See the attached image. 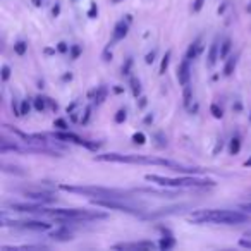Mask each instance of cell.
I'll return each instance as SVG.
<instances>
[{
	"label": "cell",
	"instance_id": "cell-1",
	"mask_svg": "<svg viewBox=\"0 0 251 251\" xmlns=\"http://www.w3.org/2000/svg\"><path fill=\"white\" fill-rule=\"evenodd\" d=\"M189 222L195 224H222V226H237L250 222V215L239 210H198L189 215Z\"/></svg>",
	"mask_w": 251,
	"mask_h": 251
},
{
	"label": "cell",
	"instance_id": "cell-2",
	"mask_svg": "<svg viewBox=\"0 0 251 251\" xmlns=\"http://www.w3.org/2000/svg\"><path fill=\"white\" fill-rule=\"evenodd\" d=\"M147 181L155 182L158 186H165V188H205V186H215V181L212 179H198V177H164V176H155L148 174Z\"/></svg>",
	"mask_w": 251,
	"mask_h": 251
},
{
	"label": "cell",
	"instance_id": "cell-3",
	"mask_svg": "<svg viewBox=\"0 0 251 251\" xmlns=\"http://www.w3.org/2000/svg\"><path fill=\"white\" fill-rule=\"evenodd\" d=\"M60 188H62L64 191L77 193V195L91 196V198H133L129 191H124V189L100 188V186H66V184H62Z\"/></svg>",
	"mask_w": 251,
	"mask_h": 251
},
{
	"label": "cell",
	"instance_id": "cell-4",
	"mask_svg": "<svg viewBox=\"0 0 251 251\" xmlns=\"http://www.w3.org/2000/svg\"><path fill=\"white\" fill-rule=\"evenodd\" d=\"M49 215L60 222H81V220H97L105 219V213L101 212H90V210H77V208H59V210H49Z\"/></svg>",
	"mask_w": 251,
	"mask_h": 251
},
{
	"label": "cell",
	"instance_id": "cell-5",
	"mask_svg": "<svg viewBox=\"0 0 251 251\" xmlns=\"http://www.w3.org/2000/svg\"><path fill=\"white\" fill-rule=\"evenodd\" d=\"M91 203L101 208H108V210H117V212H124V213H133V215H141L143 210L138 203H133L131 198H93Z\"/></svg>",
	"mask_w": 251,
	"mask_h": 251
},
{
	"label": "cell",
	"instance_id": "cell-6",
	"mask_svg": "<svg viewBox=\"0 0 251 251\" xmlns=\"http://www.w3.org/2000/svg\"><path fill=\"white\" fill-rule=\"evenodd\" d=\"M2 226H14V227H21V229H29V230H47L50 229V224L47 222H38V220H25V222H9L4 215H2Z\"/></svg>",
	"mask_w": 251,
	"mask_h": 251
},
{
	"label": "cell",
	"instance_id": "cell-7",
	"mask_svg": "<svg viewBox=\"0 0 251 251\" xmlns=\"http://www.w3.org/2000/svg\"><path fill=\"white\" fill-rule=\"evenodd\" d=\"M160 248L158 244L151 243V241H143V243H121L115 244L114 250H155Z\"/></svg>",
	"mask_w": 251,
	"mask_h": 251
},
{
	"label": "cell",
	"instance_id": "cell-8",
	"mask_svg": "<svg viewBox=\"0 0 251 251\" xmlns=\"http://www.w3.org/2000/svg\"><path fill=\"white\" fill-rule=\"evenodd\" d=\"M189 77H191V69H189V59H184L181 62L177 69V79H179V84L186 86L189 83Z\"/></svg>",
	"mask_w": 251,
	"mask_h": 251
},
{
	"label": "cell",
	"instance_id": "cell-9",
	"mask_svg": "<svg viewBox=\"0 0 251 251\" xmlns=\"http://www.w3.org/2000/svg\"><path fill=\"white\" fill-rule=\"evenodd\" d=\"M12 210L16 212H23V213H47L49 210L42 208L38 205H23V203H11Z\"/></svg>",
	"mask_w": 251,
	"mask_h": 251
},
{
	"label": "cell",
	"instance_id": "cell-10",
	"mask_svg": "<svg viewBox=\"0 0 251 251\" xmlns=\"http://www.w3.org/2000/svg\"><path fill=\"white\" fill-rule=\"evenodd\" d=\"M53 138H55V140L73 141V143H77V145H84V147H88V148H95V145H90L88 141L81 140L79 136H76V134H73V133H55L53 134Z\"/></svg>",
	"mask_w": 251,
	"mask_h": 251
},
{
	"label": "cell",
	"instance_id": "cell-11",
	"mask_svg": "<svg viewBox=\"0 0 251 251\" xmlns=\"http://www.w3.org/2000/svg\"><path fill=\"white\" fill-rule=\"evenodd\" d=\"M201 50H203V45H201V38H196L195 42L189 45V49H188V53H186V59H189V60H193V59H196V57L201 53Z\"/></svg>",
	"mask_w": 251,
	"mask_h": 251
},
{
	"label": "cell",
	"instance_id": "cell-12",
	"mask_svg": "<svg viewBox=\"0 0 251 251\" xmlns=\"http://www.w3.org/2000/svg\"><path fill=\"white\" fill-rule=\"evenodd\" d=\"M26 195V198H29V200H38V201H47V203H50V201H53L55 200V196H52L50 193H40V191H26L25 193Z\"/></svg>",
	"mask_w": 251,
	"mask_h": 251
},
{
	"label": "cell",
	"instance_id": "cell-13",
	"mask_svg": "<svg viewBox=\"0 0 251 251\" xmlns=\"http://www.w3.org/2000/svg\"><path fill=\"white\" fill-rule=\"evenodd\" d=\"M127 29H129L127 23L119 21L117 25H115V28H114V42H119V40H124V38H126V35H127Z\"/></svg>",
	"mask_w": 251,
	"mask_h": 251
},
{
	"label": "cell",
	"instance_id": "cell-14",
	"mask_svg": "<svg viewBox=\"0 0 251 251\" xmlns=\"http://www.w3.org/2000/svg\"><path fill=\"white\" fill-rule=\"evenodd\" d=\"M217 59H219V42H213L212 47H210V52H208V60H206V66L208 67H213L217 62Z\"/></svg>",
	"mask_w": 251,
	"mask_h": 251
},
{
	"label": "cell",
	"instance_id": "cell-15",
	"mask_svg": "<svg viewBox=\"0 0 251 251\" xmlns=\"http://www.w3.org/2000/svg\"><path fill=\"white\" fill-rule=\"evenodd\" d=\"M236 64H237L236 57H230V59L226 62V66H224V74H226V76H230V74L234 73V69H236Z\"/></svg>",
	"mask_w": 251,
	"mask_h": 251
},
{
	"label": "cell",
	"instance_id": "cell-16",
	"mask_svg": "<svg viewBox=\"0 0 251 251\" xmlns=\"http://www.w3.org/2000/svg\"><path fill=\"white\" fill-rule=\"evenodd\" d=\"M174 243H176L174 237H171V236H169V237H162L160 243H158V246H160L162 250H171V248L174 246Z\"/></svg>",
	"mask_w": 251,
	"mask_h": 251
},
{
	"label": "cell",
	"instance_id": "cell-17",
	"mask_svg": "<svg viewBox=\"0 0 251 251\" xmlns=\"http://www.w3.org/2000/svg\"><path fill=\"white\" fill-rule=\"evenodd\" d=\"M239 150H241V141H239V138H232V140H230V147H229L230 155H237V153H239Z\"/></svg>",
	"mask_w": 251,
	"mask_h": 251
},
{
	"label": "cell",
	"instance_id": "cell-18",
	"mask_svg": "<svg viewBox=\"0 0 251 251\" xmlns=\"http://www.w3.org/2000/svg\"><path fill=\"white\" fill-rule=\"evenodd\" d=\"M184 107H189L191 105V100H193V91H191V86H189V83L184 86Z\"/></svg>",
	"mask_w": 251,
	"mask_h": 251
},
{
	"label": "cell",
	"instance_id": "cell-19",
	"mask_svg": "<svg viewBox=\"0 0 251 251\" xmlns=\"http://www.w3.org/2000/svg\"><path fill=\"white\" fill-rule=\"evenodd\" d=\"M52 237H53V239L67 241V239H71V234L67 232V230L60 229V230H55V232H52Z\"/></svg>",
	"mask_w": 251,
	"mask_h": 251
},
{
	"label": "cell",
	"instance_id": "cell-20",
	"mask_svg": "<svg viewBox=\"0 0 251 251\" xmlns=\"http://www.w3.org/2000/svg\"><path fill=\"white\" fill-rule=\"evenodd\" d=\"M169 62H171V50H169V52H165L164 59H162V64H160V71H158V73L165 74V71H167V67H169Z\"/></svg>",
	"mask_w": 251,
	"mask_h": 251
},
{
	"label": "cell",
	"instance_id": "cell-21",
	"mask_svg": "<svg viewBox=\"0 0 251 251\" xmlns=\"http://www.w3.org/2000/svg\"><path fill=\"white\" fill-rule=\"evenodd\" d=\"M131 88H133L134 97H136V98L140 97V95H141V83L136 79V77H133V79H131Z\"/></svg>",
	"mask_w": 251,
	"mask_h": 251
},
{
	"label": "cell",
	"instance_id": "cell-22",
	"mask_svg": "<svg viewBox=\"0 0 251 251\" xmlns=\"http://www.w3.org/2000/svg\"><path fill=\"white\" fill-rule=\"evenodd\" d=\"M229 52H230V40H226L222 43V49H220V59H226L229 55Z\"/></svg>",
	"mask_w": 251,
	"mask_h": 251
},
{
	"label": "cell",
	"instance_id": "cell-23",
	"mask_svg": "<svg viewBox=\"0 0 251 251\" xmlns=\"http://www.w3.org/2000/svg\"><path fill=\"white\" fill-rule=\"evenodd\" d=\"M26 50H28V45H26L25 42H18V43L14 45V52L18 53V55H25Z\"/></svg>",
	"mask_w": 251,
	"mask_h": 251
},
{
	"label": "cell",
	"instance_id": "cell-24",
	"mask_svg": "<svg viewBox=\"0 0 251 251\" xmlns=\"http://www.w3.org/2000/svg\"><path fill=\"white\" fill-rule=\"evenodd\" d=\"M210 112H212V115H213L215 119H222V115H224L222 108H220L217 103H212V107H210Z\"/></svg>",
	"mask_w": 251,
	"mask_h": 251
},
{
	"label": "cell",
	"instance_id": "cell-25",
	"mask_svg": "<svg viewBox=\"0 0 251 251\" xmlns=\"http://www.w3.org/2000/svg\"><path fill=\"white\" fill-rule=\"evenodd\" d=\"M133 141H134L136 145H145V143H147V136H145L143 133H136V134L133 136Z\"/></svg>",
	"mask_w": 251,
	"mask_h": 251
},
{
	"label": "cell",
	"instance_id": "cell-26",
	"mask_svg": "<svg viewBox=\"0 0 251 251\" xmlns=\"http://www.w3.org/2000/svg\"><path fill=\"white\" fill-rule=\"evenodd\" d=\"M9 77H11V67L4 64L2 66V81H9Z\"/></svg>",
	"mask_w": 251,
	"mask_h": 251
},
{
	"label": "cell",
	"instance_id": "cell-27",
	"mask_svg": "<svg viewBox=\"0 0 251 251\" xmlns=\"http://www.w3.org/2000/svg\"><path fill=\"white\" fill-rule=\"evenodd\" d=\"M126 119H127V112H126V110H119L117 114H115V122H117V124L124 122Z\"/></svg>",
	"mask_w": 251,
	"mask_h": 251
},
{
	"label": "cell",
	"instance_id": "cell-28",
	"mask_svg": "<svg viewBox=\"0 0 251 251\" xmlns=\"http://www.w3.org/2000/svg\"><path fill=\"white\" fill-rule=\"evenodd\" d=\"M203 5H205V0H195L193 2V12H200L203 9Z\"/></svg>",
	"mask_w": 251,
	"mask_h": 251
},
{
	"label": "cell",
	"instance_id": "cell-29",
	"mask_svg": "<svg viewBox=\"0 0 251 251\" xmlns=\"http://www.w3.org/2000/svg\"><path fill=\"white\" fill-rule=\"evenodd\" d=\"M53 126H55V127H59L60 131H66L67 129V122L64 121V119H57V121L53 122Z\"/></svg>",
	"mask_w": 251,
	"mask_h": 251
},
{
	"label": "cell",
	"instance_id": "cell-30",
	"mask_svg": "<svg viewBox=\"0 0 251 251\" xmlns=\"http://www.w3.org/2000/svg\"><path fill=\"white\" fill-rule=\"evenodd\" d=\"M79 53H81V47L79 45L71 47V57H73V59H77V57H79Z\"/></svg>",
	"mask_w": 251,
	"mask_h": 251
},
{
	"label": "cell",
	"instance_id": "cell-31",
	"mask_svg": "<svg viewBox=\"0 0 251 251\" xmlns=\"http://www.w3.org/2000/svg\"><path fill=\"white\" fill-rule=\"evenodd\" d=\"M45 101L47 100H43V98H36V100H35V108H36V110L42 112L43 108H45Z\"/></svg>",
	"mask_w": 251,
	"mask_h": 251
},
{
	"label": "cell",
	"instance_id": "cell-32",
	"mask_svg": "<svg viewBox=\"0 0 251 251\" xmlns=\"http://www.w3.org/2000/svg\"><path fill=\"white\" fill-rule=\"evenodd\" d=\"M97 14H98V7H97V4H91V7H90V11H88V18H97Z\"/></svg>",
	"mask_w": 251,
	"mask_h": 251
},
{
	"label": "cell",
	"instance_id": "cell-33",
	"mask_svg": "<svg viewBox=\"0 0 251 251\" xmlns=\"http://www.w3.org/2000/svg\"><path fill=\"white\" fill-rule=\"evenodd\" d=\"M2 171L4 172H16V174H19V176L23 174V171H19L18 167H9V165H2Z\"/></svg>",
	"mask_w": 251,
	"mask_h": 251
},
{
	"label": "cell",
	"instance_id": "cell-34",
	"mask_svg": "<svg viewBox=\"0 0 251 251\" xmlns=\"http://www.w3.org/2000/svg\"><path fill=\"white\" fill-rule=\"evenodd\" d=\"M105 93H107V90H105V88H100V90L97 91V101H98V103H100V101H103Z\"/></svg>",
	"mask_w": 251,
	"mask_h": 251
},
{
	"label": "cell",
	"instance_id": "cell-35",
	"mask_svg": "<svg viewBox=\"0 0 251 251\" xmlns=\"http://www.w3.org/2000/svg\"><path fill=\"white\" fill-rule=\"evenodd\" d=\"M29 108H31V107H29L28 101H23V103H21V115H28L29 114Z\"/></svg>",
	"mask_w": 251,
	"mask_h": 251
},
{
	"label": "cell",
	"instance_id": "cell-36",
	"mask_svg": "<svg viewBox=\"0 0 251 251\" xmlns=\"http://www.w3.org/2000/svg\"><path fill=\"white\" fill-rule=\"evenodd\" d=\"M131 66H133V59H127V60H126V66L122 67V73H124V74H129Z\"/></svg>",
	"mask_w": 251,
	"mask_h": 251
},
{
	"label": "cell",
	"instance_id": "cell-37",
	"mask_svg": "<svg viewBox=\"0 0 251 251\" xmlns=\"http://www.w3.org/2000/svg\"><path fill=\"white\" fill-rule=\"evenodd\" d=\"M155 55H157V52H155V50H151V52H150V53H148V55H147V59H145V60H147V64H153V60H155Z\"/></svg>",
	"mask_w": 251,
	"mask_h": 251
},
{
	"label": "cell",
	"instance_id": "cell-38",
	"mask_svg": "<svg viewBox=\"0 0 251 251\" xmlns=\"http://www.w3.org/2000/svg\"><path fill=\"white\" fill-rule=\"evenodd\" d=\"M57 49H59V52H60V53H66L67 50H69V47H67V43L60 42L59 45H57Z\"/></svg>",
	"mask_w": 251,
	"mask_h": 251
},
{
	"label": "cell",
	"instance_id": "cell-39",
	"mask_svg": "<svg viewBox=\"0 0 251 251\" xmlns=\"http://www.w3.org/2000/svg\"><path fill=\"white\" fill-rule=\"evenodd\" d=\"M239 246L250 248V250H251V239H241V241H239Z\"/></svg>",
	"mask_w": 251,
	"mask_h": 251
},
{
	"label": "cell",
	"instance_id": "cell-40",
	"mask_svg": "<svg viewBox=\"0 0 251 251\" xmlns=\"http://www.w3.org/2000/svg\"><path fill=\"white\" fill-rule=\"evenodd\" d=\"M241 208H243L244 212L251 213V203H244V205H241Z\"/></svg>",
	"mask_w": 251,
	"mask_h": 251
},
{
	"label": "cell",
	"instance_id": "cell-41",
	"mask_svg": "<svg viewBox=\"0 0 251 251\" xmlns=\"http://www.w3.org/2000/svg\"><path fill=\"white\" fill-rule=\"evenodd\" d=\"M59 12H60V5H55V7L52 9V14H53V18H57V16H59Z\"/></svg>",
	"mask_w": 251,
	"mask_h": 251
},
{
	"label": "cell",
	"instance_id": "cell-42",
	"mask_svg": "<svg viewBox=\"0 0 251 251\" xmlns=\"http://www.w3.org/2000/svg\"><path fill=\"white\" fill-rule=\"evenodd\" d=\"M244 165H246V167H250V165H251V160H248V162H246V164H244Z\"/></svg>",
	"mask_w": 251,
	"mask_h": 251
},
{
	"label": "cell",
	"instance_id": "cell-43",
	"mask_svg": "<svg viewBox=\"0 0 251 251\" xmlns=\"http://www.w3.org/2000/svg\"><path fill=\"white\" fill-rule=\"evenodd\" d=\"M246 11H248V12H251V4H250V5H248V7H246Z\"/></svg>",
	"mask_w": 251,
	"mask_h": 251
},
{
	"label": "cell",
	"instance_id": "cell-44",
	"mask_svg": "<svg viewBox=\"0 0 251 251\" xmlns=\"http://www.w3.org/2000/svg\"><path fill=\"white\" fill-rule=\"evenodd\" d=\"M114 2H119V0H114Z\"/></svg>",
	"mask_w": 251,
	"mask_h": 251
}]
</instances>
